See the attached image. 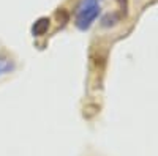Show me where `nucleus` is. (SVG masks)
I'll return each mask as SVG.
<instances>
[{"label":"nucleus","mask_w":158,"mask_h":156,"mask_svg":"<svg viewBox=\"0 0 158 156\" xmlns=\"http://www.w3.org/2000/svg\"><path fill=\"white\" fill-rule=\"evenodd\" d=\"M101 11V0H81L76 8V27L87 30Z\"/></svg>","instance_id":"f257e3e1"},{"label":"nucleus","mask_w":158,"mask_h":156,"mask_svg":"<svg viewBox=\"0 0 158 156\" xmlns=\"http://www.w3.org/2000/svg\"><path fill=\"white\" fill-rule=\"evenodd\" d=\"M48 29H49V18H40L32 25V35L33 36H41L48 32Z\"/></svg>","instance_id":"f03ea898"},{"label":"nucleus","mask_w":158,"mask_h":156,"mask_svg":"<svg viewBox=\"0 0 158 156\" xmlns=\"http://www.w3.org/2000/svg\"><path fill=\"white\" fill-rule=\"evenodd\" d=\"M118 19H120L118 14H115V13H108V14L101 19V25L103 27H111V25H115L118 22Z\"/></svg>","instance_id":"7ed1b4c3"},{"label":"nucleus","mask_w":158,"mask_h":156,"mask_svg":"<svg viewBox=\"0 0 158 156\" xmlns=\"http://www.w3.org/2000/svg\"><path fill=\"white\" fill-rule=\"evenodd\" d=\"M13 68H15V65H13V62H10V58L0 55V76L5 74V73H10Z\"/></svg>","instance_id":"20e7f679"},{"label":"nucleus","mask_w":158,"mask_h":156,"mask_svg":"<svg viewBox=\"0 0 158 156\" xmlns=\"http://www.w3.org/2000/svg\"><path fill=\"white\" fill-rule=\"evenodd\" d=\"M118 3H120V8L123 11V14H127V10H128V0H117Z\"/></svg>","instance_id":"39448f33"}]
</instances>
